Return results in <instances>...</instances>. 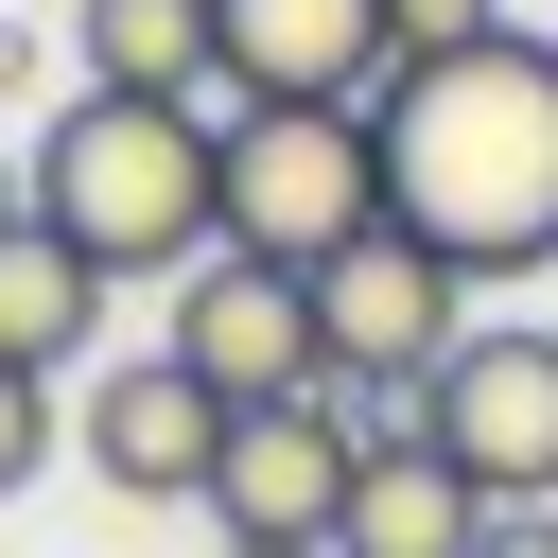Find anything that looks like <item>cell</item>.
Segmentation results:
<instances>
[{
	"mask_svg": "<svg viewBox=\"0 0 558 558\" xmlns=\"http://www.w3.org/2000/svg\"><path fill=\"white\" fill-rule=\"evenodd\" d=\"M17 157H35V227H52L87 279H174V262H209V105H105V87H70Z\"/></svg>",
	"mask_w": 558,
	"mask_h": 558,
	"instance_id": "cell-2",
	"label": "cell"
},
{
	"mask_svg": "<svg viewBox=\"0 0 558 558\" xmlns=\"http://www.w3.org/2000/svg\"><path fill=\"white\" fill-rule=\"evenodd\" d=\"M70 87H105V105H209V0H70Z\"/></svg>",
	"mask_w": 558,
	"mask_h": 558,
	"instance_id": "cell-11",
	"label": "cell"
},
{
	"mask_svg": "<svg viewBox=\"0 0 558 558\" xmlns=\"http://www.w3.org/2000/svg\"><path fill=\"white\" fill-rule=\"evenodd\" d=\"M384 436H436V453L488 488V523H506V506H558V331L488 314L418 401H384Z\"/></svg>",
	"mask_w": 558,
	"mask_h": 558,
	"instance_id": "cell-4",
	"label": "cell"
},
{
	"mask_svg": "<svg viewBox=\"0 0 558 558\" xmlns=\"http://www.w3.org/2000/svg\"><path fill=\"white\" fill-rule=\"evenodd\" d=\"M314 331H331V401H418L453 349H471V279L418 244V227H366L331 279H314Z\"/></svg>",
	"mask_w": 558,
	"mask_h": 558,
	"instance_id": "cell-5",
	"label": "cell"
},
{
	"mask_svg": "<svg viewBox=\"0 0 558 558\" xmlns=\"http://www.w3.org/2000/svg\"><path fill=\"white\" fill-rule=\"evenodd\" d=\"M366 227H384V122L366 105H227L209 122V244L331 279Z\"/></svg>",
	"mask_w": 558,
	"mask_h": 558,
	"instance_id": "cell-3",
	"label": "cell"
},
{
	"mask_svg": "<svg viewBox=\"0 0 558 558\" xmlns=\"http://www.w3.org/2000/svg\"><path fill=\"white\" fill-rule=\"evenodd\" d=\"M227 558H279V541H227Z\"/></svg>",
	"mask_w": 558,
	"mask_h": 558,
	"instance_id": "cell-17",
	"label": "cell"
},
{
	"mask_svg": "<svg viewBox=\"0 0 558 558\" xmlns=\"http://www.w3.org/2000/svg\"><path fill=\"white\" fill-rule=\"evenodd\" d=\"M488 558H558V506H506V523H488Z\"/></svg>",
	"mask_w": 558,
	"mask_h": 558,
	"instance_id": "cell-15",
	"label": "cell"
},
{
	"mask_svg": "<svg viewBox=\"0 0 558 558\" xmlns=\"http://www.w3.org/2000/svg\"><path fill=\"white\" fill-rule=\"evenodd\" d=\"M331 558H488V488L436 436H384L366 488H349V523H331Z\"/></svg>",
	"mask_w": 558,
	"mask_h": 558,
	"instance_id": "cell-10",
	"label": "cell"
},
{
	"mask_svg": "<svg viewBox=\"0 0 558 558\" xmlns=\"http://www.w3.org/2000/svg\"><path fill=\"white\" fill-rule=\"evenodd\" d=\"M366 122H384V227H418L453 279L558 262V35L506 17L488 52L401 70Z\"/></svg>",
	"mask_w": 558,
	"mask_h": 558,
	"instance_id": "cell-1",
	"label": "cell"
},
{
	"mask_svg": "<svg viewBox=\"0 0 558 558\" xmlns=\"http://www.w3.org/2000/svg\"><path fill=\"white\" fill-rule=\"evenodd\" d=\"M366 453H384L366 401H331V384H314V401H262V418H227V453H209V523H227V541H279V558H331Z\"/></svg>",
	"mask_w": 558,
	"mask_h": 558,
	"instance_id": "cell-6",
	"label": "cell"
},
{
	"mask_svg": "<svg viewBox=\"0 0 558 558\" xmlns=\"http://www.w3.org/2000/svg\"><path fill=\"white\" fill-rule=\"evenodd\" d=\"M227 418H262V401H314L331 384V331H314V279H279V262H244V244H209L192 279H174V331H157Z\"/></svg>",
	"mask_w": 558,
	"mask_h": 558,
	"instance_id": "cell-7",
	"label": "cell"
},
{
	"mask_svg": "<svg viewBox=\"0 0 558 558\" xmlns=\"http://www.w3.org/2000/svg\"><path fill=\"white\" fill-rule=\"evenodd\" d=\"M35 453H52V384H17V366H0V506L35 488Z\"/></svg>",
	"mask_w": 558,
	"mask_h": 558,
	"instance_id": "cell-13",
	"label": "cell"
},
{
	"mask_svg": "<svg viewBox=\"0 0 558 558\" xmlns=\"http://www.w3.org/2000/svg\"><path fill=\"white\" fill-rule=\"evenodd\" d=\"M87 471L122 488V506H209V453H227V401L174 366V349H140V366H105L87 384Z\"/></svg>",
	"mask_w": 558,
	"mask_h": 558,
	"instance_id": "cell-9",
	"label": "cell"
},
{
	"mask_svg": "<svg viewBox=\"0 0 558 558\" xmlns=\"http://www.w3.org/2000/svg\"><path fill=\"white\" fill-rule=\"evenodd\" d=\"M227 105H384V0H209Z\"/></svg>",
	"mask_w": 558,
	"mask_h": 558,
	"instance_id": "cell-8",
	"label": "cell"
},
{
	"mask_svg": "<svg viewBox=\"0 0 558 558\" xmlns=\"http://www.w3.org/2000/svg\"><path fill=\"white\" fill-rule=\"evenodd\" d=\"M35 70H52V35H35V17H0V105H17Z\"/></svg>",
	"mask_w": 558,
	"mask_h": 558,
	"instance_id": "cell-14",
	"label": "cell"
},
{
	"mask_svg": "<svg viewBox=\"0 0 558 558\" xmlns=\"http://www.w3.org/2000/svg\"><path fill=\"white\" fill-rule=\"evenodd\" d=\"M87 331H105V279H87L52 227H17V244H0V366L52 384V366H87Z\"/></svg>",
	"mask_w": 558,
	"mask_h": 558,
	"instance_id": "cell-12",
	"label": "cell"
},
{
	"mask_svg": "<svg viewBox=\"0 0 558 558\" xmlns=\"http://www.w3.org/2000/svg\"><path fill=\"white\" fill-rule=\"evenodd\" d=\"M17 227H35V157L0 140V244H17Z\"/></svg>",
	"mask_w": 558,
	"mask_h": 558,
	"instance_id": "cell-16",
	"label": "cell"
}]
</instances>
